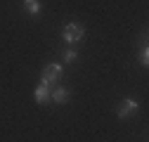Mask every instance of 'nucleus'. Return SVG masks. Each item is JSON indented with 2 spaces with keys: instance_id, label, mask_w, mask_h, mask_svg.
<instances>
[{
  "instance_id": "f257e3e1",
  "label": "nucleus",
  "mask_w": 149,
  "mask_h": 142,
  "mask_svg": "<svg viewBox=\"0 0 149 142\" xmlns=\"http://www.w3.org/2000/svg\"><path fill=\"white\" fill-rule=\"evenodd\" d=\"M62 38H64V43H69V45L81 43V40L85 38V26L78 24V22H69V24L62 29Z\"/></svg>"
},
{
  "instance_id": "39448f33",
  "label": "nucleus",
  "mask_w": 149,
  "mask_h": 142,
  "mask_svg": "<svg viewBox=\"0 0 149 142\" xmlns=\"http://www.w3.org/2000/svg\"><path fill=\"white\" fill-rule=\"evenodd\" d=\"M50 100H52L54 104H66V102H69V90H66L64 85H54Z\"/></svg>"
},
{
  "instance_id": "6e6552de",
  "label": "nucleus",
  "mask_w": 149,
  "mask_h": 142,
  "mask_svg": "<svg viewBox=\"0 0 149 142\" xmlns=\"http://www.w3.org/2000/svg\"><path fill=\"white\" fill-rule=\"evenodd\" d=\"M140 64H142V66H149V47H147V45L140 47Z\"/></svg>"
},
{
  "instance_id": "f03ea898",
  "label": "nucleus",
  "mask_w": 149,
  "mask_h": 142,
  "mask_svg": "<svg viewBox=\"0 0 149 142\" xmlns=\"http://www.w3.org/2000/svg\"><path fill=\"white\" fill-rule=\"evenodd\" d=\"M62 74H64V66L62 64H47L43 69V74H40V83L47 85V88H54V85L59 83Z\"/></svg>"
},
{
  "instance_id": "423d86ee",
  "label": "nucleus",
  "mask_w": 149,
  "mask_h": 142,
  "mask_svg": "<svg viewBox=\"0 0 149 142\" xmlns=\"http://www.w3.org/2000/svg\"><path fill=\"white\" fill-rule=\"evenodd\" d=\"M24 10H26V14H31V17H36V14H40L43 12V5H40V0H24Z\"/></svg>"
},
{
  "instance_id": "0eeeda50",
  "label": "nucleus",
  "mask_w": 149,
  "mask_h": 142,
  "mask_svg": "<svg viewBox=\"0 0 149 142\" xmlns=\"http://www.w3.org/2000/svg\"><path fill=\"white\" fill-rule=\"evenodd\" d=\"M62 59H64V64H73L78 59V52L73 47H66V50H62Z\"/></svg>"
},
{
  "instance_id": "7ed1b4c3",
  "label": "nucleus",
  "mask_w": 149,
  "mask_h": 142,
  "mask_svg": "<svg viewBox=\"0 0 149 142\" xmlns=\"http://www.w3.org/2000/svg\"><path fill=\"white\" fill-rule=\"evenodd\" d=\"M137 109H140L137 100H133V97H125V100H121V104L116 106V116L123 121V118H128V116H135V114H137Z\"/></svg>"
},
{
  "instance_id": "20e7f679",
  "label": "nucleus",
  "mask_w": 149,
  "mask_h": 142,
  "mask_svg": "<svg viewBox=\"0 0 149 142\" xmlns=\"http://www.w3.org/2000/svg\"><path fill=\"white\" fill-rule=\"evenodd\" d=\"M50 95H52V88H47L43 83H38V85H36V90H33V100H36V104H40V106H47L52 102Z\"/></svg>"
}]
</instances>
